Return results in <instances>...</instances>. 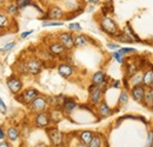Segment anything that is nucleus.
Returning a JSON list of instances; mask_svg holds the SVG:
<instances>
[{
    "instance_id": "a19ab883",
    "label": "nucleus",
    "mask_w": 153,
    "mask_h": 147,
    "mask_svg": "<svg viewBox=\"0 0 153 147\" xmlns=\"http://www.w3.org/2000/svg\"><path fill=\"white\" fill-rule=\"evenodd\" d=\"M88 1H90V2H97L98 0H88Z\"/></svg>"
},
{
    "instance_id": "2f4dec72",
    "label": "nucleus",
    "mask_w": 153,
    "mask_h": 147,
    "mask_svg": "<svg viewBox=\"0 0 153 147\" xmlns=\"http://www.w3.org/2000/svg\"><path fill=\"white\" fill-rule=\"evenodd\" d=\"M68 28H70L71 31H80V30H81V26H80L79 24L74 22V24H71V25L68 26Z\"/></svg>"
},
{
    "instance_id": "a18cd8bd",
    "label": "nucleus",
    "mask_w": 153,
    "mask_h": 147,
    "mask_svg": "<svg viewBox=\"0 0 153 147\" xmlns=\"http://www.w3.org/2000/svg\"><path fill=\"white\" fill-rule=\"evenodd\" d=\"M19 147H22V146H19Z\"/></svg>"
},
{
    "instance_id": "9d476101",
    "label": "nucleus",
    "mask_w": 153,
    "mask_h": 147,
    "mask_svg": "<svg viewBox=\"0 0 153 147\" xmlns=\"http://www.w3.org/2000/svg\"><path fill=\"white\" fill-rule=\"evenodd\" d=\"M20 137V131L17 126H8L7 129H6V140H8L10 143H16L18 141Z\"/></svg>"
},
{
    "instance_id": "aec40b11",
    "label": "nucleus",
    "mask_w": 153,
    "mask_h": 147,
    "mask_svg": "<svg viewBox=\"0 0 153 147\" xmlns=\"http://www.w3.org/2000/svg\"><path fill=\"white\" fill-rule=\"evenodd\" d=\"M143 82L145 86H152L153 85V71H146L143 76Z\"/></svg>"
},
{
    "instance_id": "5701e85b",
    "label": "nucleus",
    "mask_w": 153,
    "mask_h": 147,
    "mask_svg": "<svg viewBox=\"0 0 153 147\" xmlns=\"http://www.w3.org/2000/svg\"><path fill=\"white\" fill-rule=\"evenodd\" d=\"M87 147H101V138L100 135H94Z\"/></svg>"
},
{
    "instance_id": "393cba45",
    "label": "nucleus",
    "mask_w": 153,
    "mask_h": 147,
    "mask_svg": "<svg viewBox=\"0 0 153 147\" xmlns=\"http://www.w3.org/2000/svg\"><path fill=\"white\" fill-rule=\"evenodd\" d=\"M32 4V0H16V5L19 7V8H24V7H27Z\"/></svg>"
},
{
    "instance_id": "37998d69",
    "label": "nucleus",
    "mask_w": 153,
    "mask_h": 147,
    "mask_svg": "<svg viewBox=\"0 0 153 147\" xmlns=\"http://www.w3.org/2000/svg\"><path fill=\"white\" fill-rule=\"evenodd\" d=\"M4 1H5V0H0V2H4Z\"/></svg>"
},
{
    "instance_id": "f8f14e48",
    "label": "nucleus",
    "mask_w": 153,
    "mask_h": 147,
    "mask_svg": "<svg viewBox=\"0 0 153 147\" xmlns=\"http://www.w3.org/2000/svg\"><path fill=\"white\" fill-rule=\"evenodd\" d=\"M58 72H59V74H60L61 76H64V78H68V76H71V75L73 74L74 70H73V67H72L71 65L62 64V65H60V66L58 67Z\"/></svg>"
},
{
    "instance_id": "b1692460",
    "label": "nucleus",
    "mask_w": 153,
    "mask_h": 147,
    "mask_svg": "<svg viewBox=\"0 0 153 147\" xmlns=\"http://www.w3.org/2000/svg\"><path fill=\"white\" fill-rule=\"evenodd\" d=\"M144 100H145V102H146L147 106H151V105L153 104V94H152V91H151V90H150L149 92H145Z\"/></svg>"
},
{
    "instance_id": "20e7f679",
    "label": "nucleus",
    "mask_w": 153,
    "mask_h": 147,
    "mask_svg": "<svg viewBox=\"0 0 153 147\" xmlns=\"http://www.w3.org/2000/svg\"><path fill=\"white\" fill-rule=\"evenodd\" d=\"M100 27H101V30H102L104 32H106L107 34H111V36L117 34V32H118V26H117V24H115L112 19L107 18V17H104V18L101 19V21H100Z\"/></svg>"
},
{
    "instance_id": "1a4fd4ad",
    "label": "nucleus",
    "mask_w": 153,
    "mask_h": 147,
    "mask_svg": "<svg viewBox=\"0 0 153 147\" xmlns=\"http://www.w3.org/2000/svg\"><path fill=\"white\" fill-rule=\"evenodd\" d=\"M90 92H91V102L93 105H99L100 101H101V94H102L101 86L92 85L90 87Z\"/></svg>"
},
{
    "instance_id": "6e6552de",
    "label": "nucleus",
    "mask_w": 153,
    "mask_h": 147,
    "mask_svg": "<svg viewBox=\"0 0 153 147\" xmlns=\"http://www.w3.org/2000/svg\"><path fill=\"white\" fill-rule=\"evenodd\" d=\"M58 39H59V42L66 50H70V48H73L74 47V40H73V36L71 33H67V32L60 33Z\"/></svg>"
},
{
    "instance_id": "4c0bfd02",
    "label": "nucleus",
    "mask_w": 153,
    "mask_h": 147,
    "mask_svg": "<svg viewBox=\"0 0 153 147\" xmlns=\"http://www.w3.org/2000/svg\"><path fill=\"white\" fill-rule=\"evenodd\" d=\"M34 147H47V146H46V144H44V143H39V144H37Z\"/></svg>"
},
{
    "instance_id": "f704fd0d",
    "label": "nucleus",
    "mask_w": 153,
    "mask_h": 147,
    "mask_svg": "<svg viewBox=\"0 0 153 147\" xmlns=\"http://www.w3.org/2000/svg\"><path fill=\"white\" fill-rule=\"evenodd\" d=\"M32 33H33V31H27V32H24V33H21L20 38H21V39H25V38H27L30 34H32Z\"/></svg>"
},
{
    "instance_id": "a878e982",
    "label": "nucleus",
    "mask_w": 153,
    "mask_h": 147,
    "mask_svg": "<svg viewBox=\"0 0 153 147\" xmlns=\"http://www.w3.org/2000/svg\"><path fill=\"white\" fill-rule=\"evenodd\" d=\"M127 101H128V93L126 92V91H123L121 94H120V97H119V104L120 105H124Z\"/></svg>"
},
{
    "instance_id": "a211bd4d",
    "label": "nucleus",
    "mask_w": 153,
    "mask_h": 147,
    "mask_svg": "<svg viewBox=\"0 0 153 147\" xmlns=\"http://www.w3.org/2000/svg\"><path fill=\"white\" fill-rule=\"evenodd\" d=\"M76 102L74 100H72V99H67L62 104V110L65 111V112H67V113L73 112V111L76 110Z\"/></svg>"
},
{
    "instance_id": "7ed1b4c3",
    "label": "nucleus",
    "mask_w": 153,
    "mask_h": 147,
    "mask_svg": "<svg viewBox=\"0 0 153 147\" xmlns=\"http://www.w3.org/2000/svg\"><path fill=\"white\" fill-rule=\"evenodd\" d=\"M46 132H47L48 138H50V140H51V144H52L53 146L59 147L64 144V133L60 132L58 128H54V127L47 128Z\"/></svg>"
},
{
    "instance_id": "4be33fe9",
    "label": "nucleus",
    "mask_w": 153,
    "mask_h": 147,
    "mask_svg": "<svg viewBox=\"0 0 153 147\" xmlns=\"http://www.w3.org/2000/svg\"><path fill=\"white\" fill-rule=\"evenodd\" d=\"M10 25V20H8V17L0 13V30H4V28H7Z\"/></svg>"
},
{
    "instance_id": "cd10ccee",
    "label": "nucleus",
    "mask_w": 153,
    "mask_h": 147,
    "mask_svg": "<svg viewBox=\"0 0 153 147\" xmlns=\"http://www.w3.org/2000/svg\"><path fill=\"white\" fill-rule=\"evenodd\" d=\"M62 22H59V21H44L42 22V26H61Z\"/></svg>"
},
{
    "instance_id": "ea45409f",
    "label": "nucleus",
    "mask_w": 153,
    "mask_h": 147,
    "mask_svg": "<svg viewBox=\"0 0 153 147\" xmlns=\"http://www.w3.org/2000/svg\"><path fill=\"white\" fill-rule=\"evenodd\" d=\"M76 147H87V146H86V145H84V144H81V143H80V144H79V145H76Z\"/></svg>"
},
{
    "instance_id": "4468645a",
    "label": "nucleus",
    "mask_w": 153,
    "mask_h": 147,
    "mask_svg": "<svg viewBox=\"0 0 153 147\" xmlns=\"http://www.w3.org/2000/svg\"><path fill=\"white\" fill-rule=\"evenodd\" d=\"M105 79H106L105 73L102 71H98L92 76V84L96 85V86H101L105 82Z\"/></svg>"
},
{
    "instance_id": "2eb2a0df",
    "label": "nucleus",
    "mask_w": 153,
    "mask_h": 147,
    "mask_svg": "<svg viewBox=\"0 0 153 147\" xmlns=\"http://www.w3.org/2000/svg\"><path fill=\"white\" fill-rule=\"evenodd\" d=\"M98 112H99L100 117H102V118H106V117H108V115H111V114H112V110L110 108V106H108L105 101H102V102H100V104H99Z\"/></svg>"
},
{
    "instance_id": "0eeeda50",
    "label": "nucleus",
    "mask_w": 153,
    "mask_h": 147,
    "mask_svg": "<svg viewBox=\"0 0 153 147\" xmlns=\"http://www.w3.org/2000/svg\"><path fill=\"white\" fill-rule=\"evenodd\" d=\"M26 65V68H27V72L31 74H39L41 71V61L37 59V58H30L26 60L25 62Z\"/></svg>"
},
{
    "instance_id": "6ab92c4d",
    "label": "nucleus",
    "mask_w": 153,
    "mask_h": 147,
    "mask_svg": "<svg viewBox=\"0 0 153 147\" xmlns=\"http://www.w3.org/2000/svg\"><path fill=\"white\" fill-rule=\"evenodd\" d=\"M73 40H74V46L76 47H84L87 44V37H85L84 34H78L73 37Z\"/></svg>"
},
{
    "instance_id": "72a5a7b5",
    "label": "nucleus",
    "mask_w": 153,
    "mask_h": 147,
    "mask_svg": "<svg viewBox=\"0 0 153 147\" xmlns=\"http://www.w3.org/2000/svg\"><path fill=\"white\" fill-rule=\"evenodd\" d=\"M0 147H12V146H11V143L8 140L4 139V140H0Z\"/></svg>"
},
{
    "instance_id": "ddd939ff",
    "label": "nucleus",
    "mask_w": 153,
    "mask_h": 147,
    "mask_svg": "<svg viewBox=\"0 0 153 147\" xmlns=\"http://www.w3.org/2000/svg\"><path fill=\"white\" fill-rule=\"evenodd\" d=\"M94 137V134L91 132V131H82L80 134H79V141L84 145H88L92 140V138Z\"/></svg>"
},
{
    "instance_id": "c85d7f7f",
    "label": "nucleus",
    "mask_w": 153,
    "mask_h": 147,
    "mask_svg": "<svg viewBox=\"0 0 153 147\" xmlns=\"http://www.w3.org/2000/svg\"><path fill=\"white\" fill-rule=\"evenodd\" d=\"M153 146V132L151 131L149 133V137H147V141H146V147H152Z\"/></svg>"
},
{
    "instance_id": "c03bdc74",
    "label": "nucleus",
    "mask_w": 153,
    "mask_h": 147,
    "mask_svg": "<svg viewBox=\"0 0 153 147\" xmlns=\"http://www.w3.org/2000/svg\"><path fill=\"white\" fill-rule=\"evenodd\" d=\"M152 94H153V91H152Z\"/></svg>"
},
{
    "instance_id": "f3484780",
    "label": "nucleus",
    "mask_w": 153,
    "mask_h": 147,
    "mask_svg": "<svg viewBox=\"0 0 153 147\" xmlns=\"http://www.w3.org/2000/svg\"><path fill=\"white\" fill-rule=\"evenodd\" d=\"M62 14H64L62 10H61L60 7H58V6H54V7H52V8L50 10V12H48L47 16H48V18L52 19V20L54 21V20H58L59 18H61Z\"/></svg>"
},
{
    "instance_id": "bb28decb",
    "label": "nucleus",
    "mask_w": 153,
    "mask_h": 147,
    "mask_svg": "<svg viewBox=\"0 0 153 147\" xmlns=\"http://www.w3.org/2000/svg\"><path fill=\"white\" fill-rule=\"evenodd\" d=\"M7 11H8V13H11V14H17L18 11H19V7H18L16 4H11V5L7 7Z\"/></svg>"
},
{
    "instance_id": "412c9836",
    "label": "nucleus",
    "mask_w": 153,
    "mask_h": 147,
    "mask_svg": "<svg viewBox=\"0 0 153 147\" xmlns=\"http://www.w3.org/2000/svg\"><path fill=\"white\" fill-rule=\"evenodd\" d=\"M124 33H125L127 37L130 38L132 41H133V40H135V41H140V39H139V38H138V36H137L133 31H132V28H131V26H130V25H127V26L125 27Z\"/></svg>"
},
{
    "instance_id": "c9c22d12",
    "label": "nucleus",
    "mask_w": 153,
    "mask_h": 147,
    "mask_svg": "<svg viewBox=\"0 0 153 147\" xmlns=\"http://www.w3.org/2000/svg\"><path fill=\"white\" fill-rule=\"evenodd\" d=\"M4 139H6V133L2 127H0V140H4Z\"/></svg>"
},
{
    "instance_id": "9b49d317",
    "label": "nucleus",
    "mask_w": 153,
    "mask_h": 147,
    "mask_svg": "<svg viewBox=\"0 0 153 147\" xmlns=\"http://www.w3.org/2000/svg\"><path fill=\"white\" fill-rule=\"evenodd\" d=\"M145 87L143 85H135L132 88V97L135 101L140 102L144 100V95H145Z\"/></svg>"
},
{
    "instance_id": "7c9ffc66",
    "label": "nucleus",
    "mask_w": 153,
    "mask_h": 147,
    "mask_svg": "<svg viewBox=\"0 0 153 147\" xmlns=\"http://www.w3.org/2000/svg\"><path fill=\"white\" fill-rule=\"evenodd\" d=\"M113 56L117 59V61H118L119 64H123V62H124V59H123L124 54H121L120 52H114V53H113Z\"/></svg>"
},
{
    "instance_id": "e433bc0d",
    "label": "nucleus",
    "mask_w": 153,
    "mask_h": 147,
    "mask_svg": "<svg viewBox=\"0 0 153 147\" xmlns=\"http://www.w3.org/2000/svg\"><path fill=\"white\" fill-rule=\"evenodd\" d=\"M107 47L111 50H115V48H119V45L118 44H107Z\"/></svg>"
},
{
    "instance_id": "dca6fc26",
    "label": "nucleus",
    "mask_w": 153,
    "mask_h": 147,
    "mask_svg": "<svg viewBox=\"0 0 153 147\" xmlns=\"http://www.w3.org/2000/svg\"><path fill=\"white\" fill-rule=\"evenodd\" d=\"M50 52L52 53V54L54 55H60L62 54L65 51H66V48L60 44V42H54V44H51L50 45Z\"/></svg>"
},
{
    "instance_id": "79ce46f5",
    "label": "nucleus",
    "mask_w": 153,
    "mask_h": 147,
    "mask_svg": "<svg viewBox=\"0 0 153 147\" xmlns=\"http://www.w3.org/2000/svg\"><path fill=\"white\" fill-rule=\"evenodd\" d=\"M1 52H4V50H2V48H0V53H1Z\"/></svg>"
},
{
    "instance_id": "c756f323",
    "label": "nucleus",
    "mask_w": 153,
    "mask_h": 147,
    "mask_svg": "<svg viewBox=\"0 0 153 147\" xmlns=\"http://www.w3.org/2000/svg\"><path fill=\"white\" fill-rule=\"evenodd\" d=\"M13 47H16V41H11V42H8V44H6L5 46H4V52L5 51H11Z\"/></svg>"
},
{
    "instance_id": "39448f33",
    "label": "nucleus",
    "mask_w": 153,
    "mask_h": 147,
    "mask_svg": "<svg viewBox=\"0 0 153 147\" xmlns=\"http://www.w3.org/2000/svg\"><path fill=\"white\" fill-rule=\"evenodd\" d=\"M51 122V115L47 112H40L37 113V115L34 117V125L38 128H45L50 125Z\"/></svg>"
},
{
    "instance_id": "58836bf2",
    "label": "nucleus",
    "mask_w": 153,
    "mask_h": 147,
    "mask_svg": "<svg viewBox=\"0 0 153 147\" xmlns=\"http://www.w3.org/2000/svg\"><path fill=\"white\" fill-rule=\"evenodd\" d=\"M120 85V81H115L114 84H113V87H118Z\"/></svg>"
},
{
    "instance_id": "f03ea898",
    "label": "nucleus",
    "mask_w": 153,
    "mask_h": 147,
    "mask_svg": "<svg viewBox=\"0 0 153 147\" xmlns=\"http://www.w3.org/2000/svg\"><path fill=\"white\" fill-rule=\"evenodd\" d=\"M6 85H7L8 90L11 91V93H13L14 95H18L22 90V82H21L19 76H17L16 74H12L11 76H8L6 79Z\"/></svg>"
},
{
    "instance_id": "423d86ee",
    "label": "nucleus",
    "mask_w": 153,
    "mask_h": 147,
    "mask_svg": "<svg viewBox=\"0 0 153 147\" xmlns=\"http://www.w3.org/2000/svg\"><path fill=\"white\" fill-rule=\"evenodd\" d=\"M31 111L36 112V113H40V112H45L46 107H47V100L45 97L38 95L31 104Z\"/></svg>"
},
{
    "instance_id": "f257e3e1",
    "label": "nucleus",
    "mask_w": 153,
    "mask_h": 147,
    "mask_svg": "<svg viewBox=\"0 0 153 147\" xmlns=\"http://www.w3.org/2000/svg\"><path fill=\"white\" fill-rule=\"evenodd\" d=\"M39 95V91L36 88H27L25 90L24 92H20L17 95V99L19 100L21 104H25V105H30L37 97Z\"/></svg>"
},
{
    "instance_id": "473e14b6",
    "label": "nucleus",
    "mask_w": 153,
    "mask_h": 147,
    "mask_svg": "<svg viewBox=\"0 0 153 147\" xmlns=\"http://www.w3.org/2000/svg\"><path fill=\"white\" fill-rule=\"evenodd\" d=\"M0 112H1V113H6V112H7V106L5 105V102L2 101L1 98H0Z\"/></svg>"
}]
</instances>
